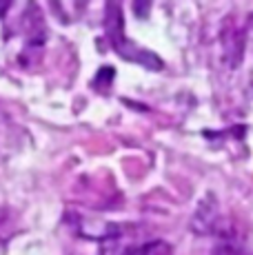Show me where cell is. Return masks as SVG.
<instances>
[{
    "mask_svg": "<svg viewBox=\"0 0 253 255\" xmlns=\"http://www.w3.org/2000/svg\"><path fill=\"white\" fill-rule=\"evenodd\" d=\"M105 38L111 45L116 53H118L123 60L135 62V65H142L149 71H162L164 62L160 56H155L153 51L140 47L138 42L129 40L125 36V18H123V4L120 2H107L105 4Z\"/></svg>",
    "mask_w": 253,
    "mask_h": 255,
    "instance_id": "6da1fadb",
    "label": "cell"
},
{
    "mask_svg": "<svg viewBox=\"0 0 253 255\" xmlns=\"http://www.w3.org/2000/svg\"><path fill=\"white\" fill-rule=\"evenodd\" d=\"M100 255H169L167 242L162 240L138 238V231L131 224H116L114 231L100 240Z\"/></svg>",
    "mask_w": 253,
    "mask_h": 255,
    "instance_id": "7a4b0ae2",
    "label": "cell"
},
{
    "mask_svg": "<svg viewBox=\"0 0 253 255\" xmlns=\"http://www.w3.org/2000/svg\"><path fill=\"white\" fill-rule=\"evenodd\" d=\"M13 231H16V215L9 209L0 207V244L7 242Z\"/></svg>",
    "mask_w": 253,
    "mask_h": 255,
    "instance_id": "3957f363",
    "label": "cell"
},
{
    "mask_svg": "<svg viewBox=\"0 0 253 255\" xmlns=\"http://www.w3.org/2000/svg\"><path fill=\"white\" fill-rule=\"evenodd\" d=\"M211 255H251V253H249V249H247L245 244L233 242V240L225 238L216 249H213Z\"/></svg>",
    "mask_w": 253,
    "mask_h": 255,
    "instance_id": "277c9868",
    "label": "cell"
},
{
    "mask_svg": "<svg viewBox=\"0 0 253 255\" xmlns=\"http://www.w3.org/2000/svg\"><path fill=\"white\" fill-rule=\"evenodd\" d=\"M111 80H114V69L111 67H102L98 71V76H96L94 85H96V89L107 91V87H111Z\"/></svg>",
    "mask_w": 253,
    "mask_h": 255,
    "instance_id": "5b68a950",
    "label": "cell"
},
{
    "mask_svg": "<svg viewBox=\"0 0 253 255\" xmlns=\"http://www.w3.org/2000/svg\"><path fill=\"white\" fill-rule=\"evenodd\" d=\"M133 9H138V11H140L138 18H147V11L151 9V2H135Z\"/></svg>",
    "mask_w": 253,
    "mask_h": 255,
    "instance_id": "8992f818",
    "label": "cell"
}]
</instances>
